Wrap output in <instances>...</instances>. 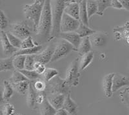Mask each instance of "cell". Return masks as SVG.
<instances>
[{"label":"cell","instance_id":"cell-1","mask_svg":"<svg viewBox=\"0 0 129 115\" xmlns=\"http://www.w3.org/2000/svg\"><path fill=\"white\" fill-rule=\"evenodd\" d=\"M52 13L51 1L45 0L43 9L42 14L36 31V39L40 45L43 42L50 41L52 32Z\"/></svg>","mask_w":129,"mask_h":115},{"label":"cell","instance_id":"cell-2","mask_svg":"<svg viewBox=\"0 0 129 115\" xmlns=\"http://www.w3.org/2000/svg\"><path fill=\"white\" fill-rule=\"evenodd\" d=\"M66 2L63 0L51 1L52 13V32L50 35V40L54 37H58L61 33L60 26L62 16L64 13V9Z\"/></svg>","mask_w":129,"mask_h":115},{"label":"cell","instance_id":"cell-3","mask_svg":"<svg viewBox=\"0 0 129 115\" xmlns=\"http://www.w3.org/2000/svg\"><path fill=\"white\" fill-rule=\"evenodd\" d=\"M44 3V0H37L32 4L26 5L23 8V13L25 18L32 22L33 30L35 32H36L38 26Z\"/></svg>","mask_w":129,"mask_h":115},{"label":"cell","instance_id":"cell-4","mask_svg":"<svg viewBox=\"0 0 129 115\" xmlns=\"http://www.w3.org/2000/svg\"><path fill=\"white\" fill-rule=\"evenodd\" d=\"M79 59L76 58L71 63L67 72L66 78L64 79L66 84L69 87H76L79 83V78L81 75L79 73Z\"/></svg>","mask_w":129,"mask_h":115},{"label":"cell","instance_id":"cell-5","mask_svg":"<svg viewBox=\"0 0 129 115\" xmlns=\"http://www.w3.org/2000/svg\"><path fill=\"white\" fill-rule=\"evenodd\" d=\"M48 89L51 95L62 94L67 95L71 93V87L66 84L64 79H61L58 75L48 82Z\"/></svg>","mask_w":129,"mask_h":115},{"label":"cell","instance_id":"cell-6","mask_svg":"<svg viewBox=\"0 0 129 115\" xmlns=\"http://www.w3.org/2000/svg\"><path fill=\"white\" fill-rule=\"evenodd\" d=\"M72 51H77V50L72 44H71L67 41L61 39L56 48H54V51L53 53L50 62L57 61L63 57L67 56Z\"/></svg>","mask_w":129,"mask_h":115},{"label":"cell","instance_id":"cell-7","mask_svg":"<svg viewBox=\"0 0 129 115\" xmlns=\"http://www.w3.org/2000/svg\"><path fill=\"white\" fill-rule=\"evenodd\" d=\"M9 32L21 41L30 36L32 34L30 28L26 21H19L12 24L10 26Z\"/></svg>","mask_w":129,"mask_h":115},{"label":"cell","instance_id":"cell-8","mask_svg":"<svg viewBox=\"0 0 129 115\" xmlns=\"http://www.w3.org/2000/svg\"><path fill=\"white\" fill-rule=\"evenodd\" d=\"M80 24V21L63 13L61 21L60 31L61 33L76 32Z\"/></svg>","mask_w":129,"mask_h":115},{"label":"cell","instance_id":"cell-9","mask_svg":"<svg viewBox=\"0 0 129 115\" xmlns=\"http://www.w3.org/2000/svg\"><path fill=\"white\" fill-rule=\"evenodd\" d=\"M91 45L95 48H102L105 46L109 41V35L103 32H95L89 36Z\"/></svg>","mask_w":129,"mask_h":115},{"label":"cell","instance_id":"cell-10","mask_svg":"<svg viewBox=\"0 0 129 115\" xmlns=\"http://www.w3.org/2000/svg\"><path fill=\"white\" fill-rule=\"evenodd\" d=\"M126 86H129L128 78L120 73H114L112 79V93H115L121 87Z\"/></svg>","mask_w":129,"mask_h":115},{"label":"cell","instance_id":"cell-11","mask_svg":"<svg viewBox=\"0 0 129 115\" xmlns=\"http://www.w3.org/2000/svg\"><path fill=\"white\" fill-rule=\"evenodd\" d=\"M54 51V48L52 46H48L46 48L45 50L41 51V53L34 55V60L35 61L39 62L43 64H46L50 62L53 53Z\"/></svg>","mask_w":129,"mask_h":115},{"label":"cell","instance_id":"cell-12","mask_svg":"<svg viewBox=\"0 0 129 115\" xmlns=\"http://www.w3.org/2000/svg\"><path fill=\"white\" fill-rule=\"evenodd\" d=\"M58 37L61 39L64 40L72 44L76 50H78L79 46L81 41V38L75 32H67V33H61V32Z\"/></svg>","mask_w":129,"mask_h":115},{"label":"cell","instance_id":"cell-13","mask_svg":"<svg viewBox=\"0 0 129 115\" xmlns=\"http://www.w3.org/2000/svg\"><path fill=\"white\" fill-rule=\"evenodd\" d=\"M64 13L74 19L79 21V1H71L65 5Z\"/></svg>","mask_w":129,"mask_h":115},{"label":"cell","instance_id":"cell-14","mask_svg":"<svg viewBox=\"0 0 129 115\" xmlns=\"http://www.w3.org/2000/svg\"><path fill=\"white\" fill-rule=\"evenodd\" d=\"M0 40L2 41V48H3V53L5 55L7 56H12L18 50V49L12 46V44L10 43L6 35V32L5 31H1Z\"/></svg>","mask_w":129,"mask_h":115},{"label":"cell","instance_id":"cell-15","mask_svg":"<svg viewBox=\"0 0 129 115\" xmlns=\"http://www.w3.org/2000/svg\"><path fill=\"white\" fill-rule=\"evenodd\" d=\"M62 108L69 114L78 115V104L71 98V93L68 94L65 97Z\"/></svg>","mask_w":129,"mask_h":115},{"label":"cell","instance_id":"cell-16","mask_svg":"<svg viewBox=\"0 0 129 115\" xmlns=\"http://www.w3.org/2000/svg\"><path fill=\"white\" fill-rule=\"evenodd\" d=\"M65 97L66 95L62 94H56V95H50V96H47V99L52 106L57 111L63 107Z\"/></svg>","mask_w":129,"mask_h":115},{"label":"cell","instance_id":"cell-17","mask_svg":"<svg viewBox=\"0 0 129 115\" xmlns=\"http://www.w3.org/2000/svg\"><path fill=\"white\" fill-rule=\"evenodd\" d=\"M114 73H112L107 75L103 79V93L105 97L110 98L112 96V79Z\"/></svg>","mask_w":129,"mask_h":115},{"label":"cell","instance_id":"cell-18","mask_svg":"<svg viewBox=\"0 0 129 115\" xmlns=\"http://www.w3.org/2000/svg\"><path fill=\"white\" fill-rule=\"evenodd\" d=\"M36 91L34 89L32 82H29V87L27 91V96H26V103L28 107L30 109H36Z\"/></svg>","mask_w":129,"mask_h":115},{"label":"cell","instance_id":"cell-19","mask_svg":"<svg viewBox=\"0 0 129 115\" xmlns=\"http://www.w3.org/2000/svg\"><path fill=\"white\" fill-rule=\"evenodd\" d=\"M40 111L41 115H54L56 110L51 105L46 96L44 100L40 105Z\"/></svg>","mask_w":129,"mask_h":115},{"label":"cell","instance_id":"cell-20","mask_svg":"<svg viewBox=\"0 0 129 115\" xmlns=\"http://www.w3.org/2000/svg\"><path fill=\"white\" fill-rule=\"evenodd\" d=\"M91 48H92V45L90 41L89 37H85L81 39V41L77 51H78L79 55L83 56L90 52Z\"/></svg>","mask_w":129,"mask_h":115},{"label":"cell","instance_id":"cell-21","mask_svg":"<svg viewBox=\"0 0 129 115\" xmlns=\"http://www.w3.org/2000/svg\"><path fill=\"white\" fill-rule=\"evenodd\" d=\"M79 21L88 26V18L87 12V1H79Z\"/></svg>","mask_w":129,"mask_h":115},{"label":"cell","instance_id":"cell-22","mask_svg":"<svg viewBox=\"0 0 129 115\" xmlns=\"http://www.w3.org/2000/svg\"><path fill=\"white\" fill-rule=\"evenodd\" d=\"M42 46L38 45L32 48H28V49H19L14 54L12 57H16L18 55H34L36 54H38L42 49Z\"/></svg>","mask_w":129,"mask_h":115},{"label":"cell","instance_id":"cell-23","mask_svg":"<svg viewBox=\"0 0 129 115\" xmlns=\"http://www.w3.org/2000/svg\"><path fill=\"white\" fill-rule=\"evenodd\" d=\"M12 56L6 59H0V73L6 71H14Z\"/></svg>","mask_w":129,"mask_h":115},{"label":"cell","instance_id":"cell-24","mask_svg":"<svg viewBox=\"0 0 129 115\" xmlns=\"http://www.w3.org/2000/svg\"><path fill=\"white\" fill-rule=\"evenodd\" d=\"M95 32L96 31L88 28V26H86V25L81 23L80 22V24H79V26H78V29L76 30V31L75 32L82 39V38L85 37L90 36L91 35L94 34Z\"/></svg>","mask_w":129,"mask_h":115},{"label":"cell","instance_id":"cell-25","mask_svg":"<svg viewBox=\"0 0 129 115\" xmlns=\"http://www.w3.org/2000/svg\"><path fill=\"white\" fill-rule=\"evenodd\" d=\"M93 59H94V53L92 51H90L88 53L83 55L79 63V70L83 71L86 68L88 67L89 64L93 61Z\"/></svg>","mask_w":129,"mask_h":115},{"label":"cell","instance_id":"cell-26","mask_svg":"<svg viewBox=\"0 0 129 115\" xmlns=\"http://www.w3.org/2000/svg\"><path fill=\"white\" fill-rule=\"evenodd\" d=\"M13 88L14 91H16L18 93L21 95H24L28 91V87H29V82L28 81H23L20 82L18 83L11 84Z\"/></svg>","mask_w":129,"mask_h":115},{"label":"cell","instance_id":"cell-27","mask_svg":"<svg viewBox=\"0 0 129 115\" xmlns=\"http://www.w3.org/2000/svg\"><path fill=\"white\" fill-rule=\"evenodd\" d=\"M4 90L3 91V96L5 101H9L14 95V89L11 84L7 80L3 81Z\"/></svg>","mask_w":129,"mask_h":115},{"label":"cell","instance_id":"cell-28","mask_svg":"<svg viewBox=\"0 0 129 115\" xmlns=\"http://www.w3.org/2000/svg\"><path fill=\"white\" fill-rule=\"evenodd\" d=\"M98 5V12L99 16H103L105 10L109 7H111V0H98L96 1Z\"/></svg>","mask_w":129,"mask_h":115},{"label":"cell","instance_id":"cell-29","mask_svg":"<svg viewBox=\"0 0 129 115\" xmlns=\"http://www.w3.org/2000/svg\"><path fill=\"white\" fill-rule=\"evenodd\" d=\"M13 57V66L15 70L21 71V70H24V65H25L26 56L18 55Z\"/></svg>","mask_w":129,"mask_h":115},{"label":"cell","instance_id":"cell-30","mask_svg":"<svg viewBox=\"0 0 129 115\" xmlns=\"http://www.w3.org/2000/svg\"><path fill=\"white\" fill-rule=\"evenodd\" d=\"M87 12L88 19L93 16L97 14L98 12V5H97L96 1L92 0H88L87 1Z\"/></svg>","mask_w":129,"mask_h":115},{"label":"cell","instance_id":"cell-31","mask_svg":"<svg viewBox=\"0 0 129 115\" xmlns=\"http://www.w3.org/2000/svg\"><path fill=\"white\" fill-rule=\"evenodd\" d=\"M9 81L11 82V84H16L20 82L28 81V80L19 71L14 70L11 77L9 79Z\"/></svg>","mask_w":129,"mask_h":115},{"label":"cell","instance_id":"cell-32","mask_svg":"<svg viewBox=\"0 0 129 115\" xmlns=\"http://www.w3.org/2000/svg\"><path fill=\"white\" fill-rule=\"evenodd\" d=\"M58 71L54 68H46L45 71L42 75V77L46 82H49L58 75Z\"/></svg>","mask_w":129,"mask_h":115},{"label":"cell","instance_id":"cell-33","mask_svg":"<svg viewBox=\"0 0 129 115\" xmlns=\"http://www.w3.org/2000/svg\"><path fill=\"white\" fill-rule=\"evenodd\" d=\"M6 35L7 36V38H8V39H9V42H10V43L12 44V46L17 48V49H18V50L20 49L22 41L19 39V38L16 37V36L12 35L10 32H7Z\"/></svg>","mask_w":129,"mask_h":115},{"label":"cell","instance_id":"cell-34","mask_svg":"<svg viewBox=\"0 0 129 115\" xmlns=\"http://www.w3.org/2000/svg\"><path fill=\"white\" fill-rule=\"evenodd\" d=\"M28 80H34L38 79L40 77V75L37 73L34 70H23L19 71Z\"/></svg>","mask_w":129,"mask_h":115},{"label":"cell","instance_id":"cell-35","mask_svg":"<svg viewBox=\"0 0 129 115\" xmlns=\"http://www.w3.org/2000/svg\"><path fill=\"white\" fill-rule=\"evenodd\" d=\"M35 63L34 55L26 56V59L24 65V70H34V66Z\"/></svg>","mask_w":129,"mask_h":115},{"label":"cell","instance_id":"cell-36","mask_svg":"<svg viewBox=\"0 0 129 115\" xmlns=\"http://www.w3.org/2000/svg\"><path fill=\"white\" fill-rule=\"evenodd\" d=\"M38 46V44L33 42L32 37L30 36L26 38L25 40L22 41L20 49H28V48H32Z\"/></svg>","mask_w":129,"mask_h":115},{"label":"cell","instance_id":"cell-37","mask_svg":"<svg viewBox=\"0 0 129 115\" xmlns=\"http://www.w3.org/2000/svg\"><path fill=\"white\" fill-rule=\"evenodd\" d=\"M9 25V21L6 16L2 10H0V30L1 31H4L7 28Z\"/></svg>","mask_w":129,"mask_h":115},{"label":"cell","instance_id":"cell-38","mask_svg":"<svg viewBox=\"0 0 129 115\" xmlns=\"http://www.w3.org/2000/svg\"><path fill=\"white\" fill-rule=\"evenodd\" d=\"M33 86H34V89L39 93L43 92L46 88V84L45 83V82L40 80H36L34 83H33Z\"/></svg>","mask_w":129,"mask_h":115},{"label":"cell","instance_id":"cell-39","mask_svg":"<svg viewBox=\"0 0 129 115\" xmlns=\"http://www.w3.org/2000/svg\"><path fill=\"white\" fill-rule=\"evenodd\" d=\"M15 109L14 106L10 103H6L2 110L3 115H14Z\"/></svg>","mask_w":129,"mask_h":115},{"label":"cell","instance_id":"cell-40","mask_svg":"<svg viewBox=\"0 0 129 115\" xmlns=\"http://www.w3.org/2000/svg\"><path fill=\"white\" fill-rule=\"evenodd\" d=\"M45 70L46 68L44 64H41V63H39V62L35 61L34 66V70L36 71L39 75H42L43 73H44L45 71Z\"/></svg>","mask_w":129,"mask_h":115},{"label":"cell","instance_id":"cell-41","mask_svg":"<svg viewBox=\"0 0 129 115\" xmlns=\"http://www.w3.org/2000/svg\"><path fill=\"white\" fill-rule=\"evenodd\" d=\"M46 96L45 94H44L43 92H40L38 94H37L36 96V103L40 105L42 103V102L44 100L45 97Z\"/></svg>","mask_w":129,"mask_h":115},{"label":"cell","instance_id":"cell-42","mask_svg":"<svg viewBox=\"0 0 129 115\" xmlns=\"http://www.w3.org/2000/svg\"><path fill=\"white\" fill-rule=\"evenodd\" d=\"M120 96L121 97V100H123V102L125 103H126L129 107V98L126 91L125 90L123 93H121Z\"/></svg>","mask_w":129,"mask_h":115},{"label":"cell","instance_id":"cell-43","mask_svg":"<svg viewBox=\"0 0 129 115\" xmlns=\"http://www.w3.org/2000/svg\"><path fill=\"white\" fill-rule=\"evenodd\" d=\"M111 7H113V8H114V9H123L121 3H120V1H119V0H112Z\"/></svg>","mask_w":129,"mask_h":115},{"label":"cell","instance_id":"cell-44","mask_svg":"<svg viewBox=\"0 0 129 115\" xmlns=\"http://www.w3.org/2000/svg\"><path fill=\"white\" fill-rule=\"evenodd\" d=\"M123 9L129 11V0H120Z\"/></svg>","mask_w":129,"mask_h":115},{"label":"cell","instance_id":"cell-45","mask_svg":"<svg viewBox=\"0 0 129 115\" xmlns=\"http://www.w3.org/2000/svg\"><path fill=\"white\" fill-rule=\"evenodd\" d=\"M54 115H68V113L64 109L61 108L59 110H57Z\"/></svg>","mask_w":129,"mask_h":115},{"label":"cell","instance_id":"cell-46","mask_svg":"<svg viewBox=\"0 0 129 115\" xmlns=\"http://www.w3.org/2000/svg\"><path fill=\"white\" fill-rule=\"evenodd\" d=\"M5 102V101L4 100V98H3V91H2V88L0 87V106L2 105H3Z\"/></svg>","mask_w":129,"mask_h":115},{"label":"cell","instance_id":"cell-47","mask_svg":"<svg viewBox=\"0 0 129 115\" xmlns=\"http://www.w3.org/2000/svg\"><path fill=\"white\" fill-rule=\"evenodd\" d=\"M125 91H126V92L127 93L128 96V98H129V87H127L126 89H125Z\"/></svg>","mask_w":129,"mask_h":115},{"label":"cell","instance_id":"cell-48","mask_svg":"<svg viewBox=\"0 0 129 115\" xmlns=\"http://www.w3.org/2000/svg\"><path fill=\"white\" fill-rule=\"evenodd\" d=\"M126 42H127V43L129 44V34L127 35V37H126Z\"/></svg>","mask_w":129,"mask_h":115},{"label":"cell","instance_id":"cell-49","mask_svg":"<svg viewBox=\"0 0 129 115\" xmlns=\"http://www.w3.org/2000/svg\"><path fill=\"white\" fill-rule=\"evenodd\" d=\"M0 115H3V111H0Z\"/></svg>","mask_w":129,"mask_h":115},{"label":"cell","instance_id":"cell-50","mask_svg":"<svg viewBox=\"0 0 129 115\" xmlns=\"http://www.w3.org/2000/svg\"><path fill=\"white\" fill-rule=\"evenodd\" d=\"M0 37H1V30H0Z\"/></svg>","mask_w":129,"mask_h":115},{"label":"cell","instance_id":"cell-51","mask_svg":"<svg viewBox=\"0 0 129 115\" xmlns=\"http://www.w3.org/2000/svg\"><path fill=\"white\" fill-rule=\"evenodd\" d=\"M16 115H21V114H16Z\"/></svg>","mask_w":129,"mask_h":115}]
</instances>
